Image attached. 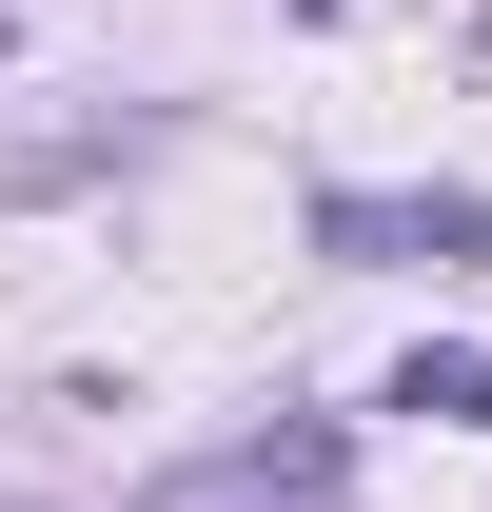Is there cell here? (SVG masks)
<instances>
[{
	"mask_svg": "<svg viewBox=\"0 0 492 512\" xmlns=\"http://www.w3.org/2000/svg\"><path fill=\"white\" fill-rule=\"evenodd\" d=\"M355 493V434L335 414H276V434H217V453H178L138 512H335Z\"/></svg>",
	"mask_w": 492,
	"mask_h": 512,
	"instance_id": "6da1fadb",
	"label": "cell"
},
{
	"mask_svg": "<svg viewBox=\"0 0 492 512\" xmlns=\"http://www.w3.org/2000/svg\"><path fill=\"white\" fill-rule=\"evenodd\" d=\"M315 20H335V0H315Z\"/></svg>",
	"mask_w": 492,
	"mask_h": 512,
	"instance_id": "5b68a950",
	"label": "cell"
},
{
	"mask_svg": "<svg viewBox=\"0 0 492 512\" xmlns=\"http://www.w3.org/2000/svg\"><path fill=\"white\" fill-rule=\"evenodd\" d=\"M315 237L335 256H492V217L473 197H315Z\"/></svg>",
	"mask_w": 492,
	"mask_h": 512,
	"instance_id": "7a4b0ae2",
	"label": "cell"
},
{
	"mask_svg": "<svg viewBox=\"0 0 492 512\" xmlns=\"http://www.w3.org/2000/svg\"><path fill=\"white\" fill-rule=\"evenodd\" d=\"M394 414H492V355H414V375H394Z\"/></svg>",
	"mask_w": 492,
	"mask_h": 512,
	"instance_id": "3957f363",
	"label": "cell"
},
{
	"mask_svg": "<svg viewBox=\"0 0 492 512\" xmlns=\"http://www.w3.org/2000/svg\"><path fill=\"white\" fill-rule=\"evenodd\" d=\"M0 40H20V0H0Z\"/></svg>",
	"mask_w": 492,
	"mask_h": 512,
	"instance_id": "277c9868",
	"label": "cell"
}]
</instances>
